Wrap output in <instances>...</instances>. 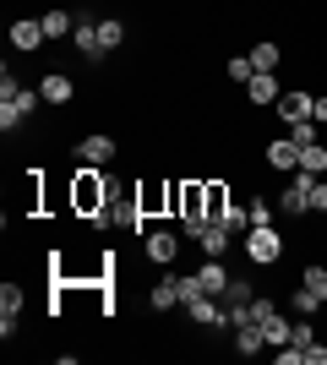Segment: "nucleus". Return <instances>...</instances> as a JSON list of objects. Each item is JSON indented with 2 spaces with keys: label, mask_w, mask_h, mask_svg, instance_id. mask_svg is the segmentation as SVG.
I'll list each match as a JSON object with an SVG mask.
<instances>
[{
  "label": "nucleus",
  "mask_w": 327,
  "mask_h": 365,
  "mask_svg": "<svg viewBox=\"0 0 327 365\" xmlns=\"http://www.w3.org/2000/svg\"><path fill=\"white\" fill-rule=\"evenodd\" d=\"M109 191H115V185L98 175V164H82L77 180H71V207H77L82 218H98L109 207Z\"/></svg>",
  "instance_id": "nucleus-1"
},
{
  "label": "nucleus",
  "mask_w": 327,
  "mask_h": 365,
  "mask_svg": "<svg viewBox=\"0 0 327 365\" xmlns=\"http://www.w3.org/2000/svg\"><path fill=\"white\" fill-rule=\"evenodd\" d=\"M246 257L256 262V267H273V262L284 257V235L273 224H256V229H246Z\"/></svg>",
  "instance_id": "nucleus-2"
},
{
  "label": "nucleus",
  "mask_w": 327,
  "mask_h": 365,
  "mask_svg": "<svg viewBox=\"0 0 327 365\" xmlns=\"http://www.w3.org/2000/svg\"><path fill=\"white\" fill-rule=\"evenodd\" d=\"M38 98H44V93H33V88L6 93V98H0V131H16V125H22L33 109H38Z\"/></svg>",
  "instance_id": "nucleus-3"
},
{
  "label": "nucleus",
  "mask_w": 327,
  "mask_h": 365,
  "mask_svg": "<svg viewBox=\"0 0 327 365\" xmlns=\"http://www.w3.org/2000/svg\"><path fill=\"white\" fill-rule=\"evenodd\" d=\"M311 180H316V175H306V169L289 175V185L279 191V207H284V213H311Z\"/></svg>",
  "instance_id": "nucleus-4"
},
{
  "label": "nucleus",
  "mask_w": 327,
  "mask_h": 365,
  "mask_svg": "<svg viewBox=\"0 0 327 365\" xmlns=\"http://www.w3.org/2000/svg\"><path fill=\"white\" fill-rule=\"evenodd\" d=\"M142 251H147V262H158V267H170V262L180 257V235H175V229H153V235L142 240Z\"/></svg>",
  "instance_id": "nucleus-5"
},
{
  "label": "nucleus",
  "mask_w": 327,
  "mask_h": 365,
  "mask_svg": "<svg viewBox=\"0 0 327 365\" xmlns=\"http://www.w3.org/2000/svg\"><path fill=\"white\" fill-rule=\"evenodd\" d=\"M11 44L22 49V55H33V49H44V44H49L44 22H38V16H16V22H11Z\"/></svg>",
  "instance_id": "nucleus-6"
},
{
  "label": "nucleus",
  "mask_w": 327,
  "mask_h": 365,
  "mask_svg": "<svg viewBox=\"0 0 327 365\" xmlns=\"http://www.w3.org/2000/svg\"><path fill=\"white\" fill-rule=\"evenodd\" d=\"M16 322H22V284H0V338H11Z\"/></svg>",
  "instance_id": "nucleus-7"
},
{
  "label": "nucleus",
  "mask_w": 327,
  "mask_h": 365,
  "mask_svg": "<svg viewBox=\"0 0 327 365\" xmlns=\"http://www.w3.org/2000/svg\"><path fill=\"white\" fill-rule=\"evenodd\" d=\"M115 153H120V148H115V137H104V131H93V137L77 142V158H82V164H98V169H104Z\"/></svg>",
  "instance_id": "nucleus-8"
},
{
  "label": "nucleus",
  "mask_w": 327,
  "mask_h": 365,
  "mask_svg": "<svg viewBox=\"0 0 327 365\" xmlns=\"http://www.w3.org/2000/svg\"><path fill=\"white\" fill-rule=\"evenodd\" d=\"M71 44H77L88 61H98V55H104V44H98V22H93L88 11L77 16V28H71Z\"/></svg>",
  "instance_id": "nucleus-9"
},
{
  "label": "nucleus",
  "mask_w": 327,
  "mask_h": 365,
  "mask_svg": "<svg viewBox=\"0 0 327 365\" xmlns=\"http://www.w3.org/2000/svg\"><path fill=\"white\" fill-rule=\"evenodd\" d=\"M267 164H273V169H284V175H295V169H300V142H295V137L267 142Z\"/></svg>",
  "instance_id": "nucleus-10"
},
{
  "label": "nucleus",
  "mask_w": 327,
  "mask_h": 365,
  "mask_svg": "<svg viewBox=\"0 0 327 365\" xmlns=\"http://www.w3.org/2000/svg\"><path fill=\"white\" fill-rule=\"evenodd\" d=\"M311 104H316V93H279V115H284L289 125L311 120Z\"/></svg>",
  "instance_id": "nucleus-11"
},
{
  "label": "nucleus",
  "mask_w": 327,
  "mask_h": 365,
  "mask_svg": "<svg viewBox=\"0 0 327 365\" xmlns=\"http://www.w3.org/2000/svg\"><path fill=\"white\" fill-rule=\"evenodd\" d=\"M186 311H191V322H197V327H224V305H218V294H197Z\"/></svg>",
  "instance_id": "nucleus-12"
},
{
  "label": "nucleus",
  "mask_w": 327,
  "mask_h": 365,
  "mask_svg": "<svg viewBox=\"0 0 327 365\" xmlns=\"http://www.w3.org/2000/svg\"><path fill=\"white\" fill-rule=\"evenodd\" d=\"M279 76H273V71H256V76H251V82H246V98H251V104H279Z\"/></svg>",
  "instance_id": "nucleus-13"
},
{
  "label": "nucleus",
  "mask_w": 327,
  "mask_h": 365,
  "mask_svg": "<svg viewBox=\"0 0 327 365\" xmlns=\"http://www.w3.org/2000/svg\"><path fill=\"white\" fill-rule=\"evenodd\" d=\"M197 278H202L207 294H224V289H229V267H224V257H207L202 267H197Z\"/></svg>",
  "instance_id": "nucleus-14"
},
{
  "label": "nucleus",
  "mask_w": 327,
  "mask_h": 365,
  "mask_svg": "<svg viewBox=\"0 0 327 365\" xmlns=\"http://www.w3.org/2000/svg\"><path fill=\"white\" fill-rule=\"evenodd\" d=\"M229 240H234V235H229L224 224H207L202 235H197V245H202V257H229Z\"/></svg>",
  "instance_id": "nucleus-15"
},
{
  "label": "nucleus",
  "mask_w": 327,
  "mask_h": 365,
  "mask_svg": "<svg viewBox=\"0 0 327 365\" xmlns=\"http://www.w3.org/2000/svg\"><path fill=\"white\" fill-rule=\"evenodd\" d=\"M137 207H142V218H153L158 207L170 213V185H137Z\"/></svg>",
  "instance_id": "nucleus-16"
},
{
  "label": "nucleus",
  "mask_w": 327,
  "mask_h": 365,
  "mask_svg": "<svg viewBox=\"0 0 327 365\" xmlns=\"http://www.w3.org/2000/svg\"><path fill=\"white\" fill-rule=\"evenodd\" d=\"M38 93H44V104H66V98L77 93V82H71V76H61V71H49L44 82H38Z\"/></svg>",
  "instance_id": "nucleus-17"
},
{
  "label": "nucleus",
  "mask_w": 327,
  "mask_h": 365,
  "mask_svg": "<svg viewBox=\"0 0 327 365\" xmlns=\"http://www.w3.org/2000/svg\"><path fill=\"white\" fill-rule=\"evenodd\" d=\"M147 305H153V311H175V305H180V278H158Z\"/></svg>",
  "instance_id": "nucleus-18"
},
{
  "label": "nucleus",
  "mask_w": 327,
  "mask_h": 365,
  "mask_svg": "<svg viewBox=\"0 0 327 365\" xmlns=\"http://www.w3.org/2000/svg\"><path fill=\"white\" fill-rule=\"evenodd\" d=\"M256 327H262L267 349H279V344H289V333H295V322H284L279 311H273V317H262V322H256Z\"/></svg>",
  "instance_id": "nucleus-19"
},
{
  "label": "nucleus",
  "mask_w": 327,
  "mask_h": 365,
  "mask_svg": "<svg viewBox=\"0 0 327 365\" xmlns=\"http://www.w3.org/2000/svg\"><path fill=\"white\" fill-rule=\"evenodd\" d=\"M267 349V338H262V327H234V354H262Z\"/></svg>",
  "instance_id": "nucleus-20"
},
{
  "label": "nucleus",
  "mask_w": 327,
  "mask_h": 365,
  "mask_svg": "<svg viewBox=\"0 0 327 365\" xmlns=\"http://www.w3.org/2000/svg\"><path fill=\"white\" fill-rule=\"evenodd\" d=\"M202 185H207V218L218 224V218L229 213V185L224 180H202Z\"/></svg>",
  "instance_id": "nucleus-21"
},
{
  "label": "nucleus",
  "mask_w": 327,
  "mask_h": 365,
  "mask_svg": "<svg viewBox=\"0 0 327 365\" xmlns=\"http://www.w3.org/2000/svg\"><path fill=\"white\" fill-rule=\"evenodd\" d=\"M38 22H44V33H49V38H66V33L77 28V16H71V11H61V6H55V11H44Z\"/></svg>",
  "instance_id": "nucleus-22"
},
{
  "label": "nucleus",
  "mask_w": 327,
  "mask_h": 365,
  "mask_svg": "<svg viewBox=\"0 0 327 365\" xmlns=\"http://www.w3.org/2000/svg\"><path fill=\"white\" fill-rule=\"evenodd\" d=\"M300 169H306V175H327V148L322 142H306V148H300Z\"/></svg>",
  "instance_id": "nucleus-23"
},
{
  "label": "nucleus",
  "mask_w": 327,
  "mask_h": 365,
  "mask_svg": "<svg viewBox=\"0 0 327 365\" xmlns=\"http://www.w3.org/2000/svg\"><path fill=\"white\" fill-rule=\"evenodd\" d=\"M120 38H125V22H120V16H104V22H98V44H104V55H109V49H120Z\"/></svg>",
  "instance_id": "nucleus-24"
},
{
  "label": "nucleus",
  "mask_w": 327,
  "mask_h": 365,
  "mask_svg": "<svg viewBox=\"0 0 327 365\" xmlns=\"http://www.w3.org/2000/svg\"><path fill=\"white\" fill-rule=\"evenodd\" d=\"M300 284L316 294V300H327V267L322 262H306V273H300Z\"/></svg>",
  "instance_id": "nucleus-25"
},
{
  "label": "nucleus",
  "mask_w": 327,
  "mask_h": 365,
  "mask_svg": "<svg viewBox=\"0 0 327 365\" xmlns=\"http://www.w3.org/2000/svg\"><path fill=\"white\" fill-rule=\"evenodd\" d=\"M289 305H295V317H316V311H322V305H327V300H316V294H311V289H306V284H300V289H295V294H289Z\"/></svg>",
  "instance_id": "nucleus-26"
},
{
  "label": "nucleus",
  "mask_w": 327,
  "mask_h": 365,
  "mask_svg": "<svg viewBox=\"0 0 327 365\" xmlns=\"http://www.w3.org/2000/svg\"><path fill=\"white\" fill-rule=\"evenodd\" d=\"M279 55H284L279 44H256V49H251V61H256V71H279Z\"/></svg>",
  "instance_id": "nucleus-27"
},
{
  "label": "nucleus",
  "mask_w": 327,
  "mask_h": 365,
  "mask_svg": "<svg viewBox=\"0 0 327 365\" xmlns=\"http://www.w3.org/2000/svg\"><path fill=\"white\" fill-rule=\"evenodd\" d=\"M256 294H251V284L246 278H229V289H224V305H251Z\"/></svg>",
  "instance_id": "nucleus-28"
},
{
  "label": "nucleus",
  "mask_w": 327,
  "mask_h": 365,
  "mask_svg": "<svg viewBox=\"0 0 327 365\" xmlns=\"http://www.w3.org/2000/svg\"><path fill=\"white\" fill-rule=\"evenodd\" d=\"M256 76V61L251 55H229V82H251Z\"/></svg>",
  "instance_id": "nucleus-29"
},
{
  "label": "nucleus",
  "mask_w": 327,
  "mask_h": 365,
  "mask_svg": "<svg viewBox=\"0 0 327 365\" xmlns=\"http://www.w3.org/2000/svg\"><path fill=\"white\" fill-rule=\"evenodd\" d=\"M289 344H300V349H311V344H316V327H311V317H300V322H295Z\"/></svg>",
  "instance_id": "nucleus-30"
},
{
  "label": "nucleus",
  "mask_w": 327,
  "mask_h": 365,
  "mask_svg": "<svg viewBox=\"0 0 327 365\" xmlns=\"http://www.w3.org/2000/svg\"><path fill=\"white\" fill-rule=\"evenodd\" d=\"M311 213H327V180H322V175L311 180Z\"/></svg>",
  "instance_id": "nucleus-31"
},
{
  "label": "nucleus",
  "mask_w": 327,
  "mask_h": 365,
  "mask_svg": "<svg viewBox=\"0 0 327 365\" xmlns=\"http://www.w3.org/2000/svg\"><path fill=\"white\" fill-rule=\"evenodd\" d=\"M246 213H251V229H256V224H273V207H267V202H262V197H256V202H251V207H246Z\"/></svg>",
  "instance_id": "nucleus-32"
},
{
  "label": "nucleus",
  "mask_w": 327,
  "mask_h": 365,
  "mask_svg": "<svg viewBox=\"0 0 327 365\" xmlns=\"http://www.w3.org/2000/svg\"><path fill=\"white\" fill-rule=\"evenodd\" d=\"M289 137L306 148V142H316V120H300V125H289Z\"/></svg>",
  "instance_id": "nucleus-33"
},
{
  "label": "nucleus",
  "mask_w": 327,
  "mask_h": 365,
  "mask_svg": "<svg viewBox=\"0 0 327 365\" xmlns=\"http://www.w3.org/2000/svg\"><path fill=\"white\" fill-rule=\"evenodd\" d=\"M311 120L327 125V93H316V104H311Z\"/></svg>",
  "instance_id": "nucleus-34"
},
{
  "label": "nucleus",
  "mask_w": 327,
  "mask_h": 365,
  "mask_svg": "<svg viewBox=\"0 0 327 365\" xmlns=\"http://www.w3.org/2000/svg\"><path fill=\"white\" fill-rule=\"evenodd\" d=\"M306 365H327V349H322V344H311V349H306Z\"/></svg>",
  "instance_id": "nucleus-35"
}]
</instances>
